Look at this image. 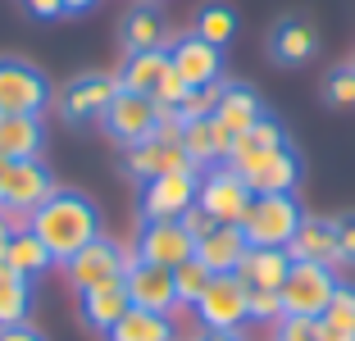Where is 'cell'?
<instances>
[{"label": "cell", "mask_w": 355, "mask_h": 341, "mask_svg": "<svg viewBox=\"0 0 355 341\" xmlns=\"http://www.w3.org/2000/svg\"><path fill=\"white\" fill-rule=\"evenodd\" d=\"M28 227L42 237V246L55 255V264H64V259L78 255L87 241L101 237V214H96V205L83 191H60V186H55V196L28 214Z\"/></svg>", "instance_id": "cell-1"}, {"label": "cell", "mask_w": 355, "mask_h": 341, "mask_svg": "<svg viewBox=\"0 0 355 341\" xmlns=\"http://www.w3.org/2000/svg\"><path fill=\"white\" fill-rule=\"evenodd\" d=\"M301 218L305 214L296 205V196H251L237 227L246 232L251 246H287L292 232L301 227Z\"/></svg>", "instance_id": "cell-2"}, {"label": "cell", "mask_w": 355, "mask_h": 341, "mask_svg": "<svg viewBox=\"0 0 355 341\" xmlns=\"http://www.w3.org/2000/svg\"><path fill=\"white\" fill-rule=\"evenodd\" d=\"M342 287L337 282V273L328 269V264H305V259H292V269H287V278H282V310L287 314H305V319H319V314L328 310V300H333V291Z\"/></svg>", "instance_id": "cell-3"}, {"label": "cell", "mask_w": 355, "mask_h": 341, "mask_svg": "<svg viewBox=\"0 0 355 341\" xmlns=\"http://www.w3.org/2000/svg\"><path fill=\"white\" fill-rule=\"evenodd\" d=\"M128 264H132V255H128L123 246L96 237V241H87L78 255L64 259V273H69V287L83 296V291H96V287H105V282H123Z\"/></svg>", "instance_id": "cell-4"}, {"label": "cell", "mask_w": 355, "mask_h": 341, "mask_svg": "<svg viewBox=\"0 0 355 341\" xmlns=\"http://www.w3.org/2000/svg\"><path fill=\"white\" fill-rule=\"evenodd\" d=\"M205 332H241L246 314V282L237 273H214V282L205 287V296L191 305Z\"/></svg>", "instance_id": "cell-5"}, {"label": "cell", "mask_w": 355, "mask_h": 341, "mask_svg": "<svg viewBox=\"0 0 355 341\" xmlns=\"http://www.w3.org/2000/svg\"><path fill=\"white\" fill-rule=\"evenodd\" d=\"M196 205L205 209L214 223H241V214L251 205V186L241 182V173L232 164H214V168L200 173Z\"/></svg>", "instance_id": "cell-6"}, {"label": "cell", "mask_w": 355, "mask_h": 341, "mask_svg": "<svg viewBox=\"0 0 355 341\" xmlns=\"http://www.w3.org/2000/svg\"><path fill=\"white\" fill-rule=\"evenodd\" d=\"M241 173V182L251 186V196H292L296 182H301V159L278 146V150H264V155H251L232 164Z\"/></svg>", "instance_id": "cell-7"}, {"label": "cell", "mask_w": 355, "mask_h": 341, "mask_svg": "<svg viewBox=\"0 0 355 341\" xmlns=\"http://www.w3.org/2000/svg\"><path fill=\"white\" fill-rule=\"evenodd\" d=\"M51 105V82L28 60H0V114H42Z\"/></svg>", "instance_id": "cell-8"}, {"label": "cell", "mask_w": 355, "mask_h": 341, "mask_svg": "<svg viewBox=\"0 0 355 341\" xmlns=\"http://www.w3.org/2000/svg\"><path fill=\"white\" fill-rule=\"evenodd\" d=\"M101 123H105V132L114 137V141L137 146V141H146V137H155L159 105L150 100V96H141V91H123V87H119L114 100H110V110L101 114Z\"/></svg>", "instance_id": "cell-9"}, {"label": "cell", "mask_w": 355, "mask_h": 341, "mask_svg": "<svg viewBox=\"0 0 355 341\" xmlns=\"http://www.w3.org/2000/svg\"><path fill=\"white\" fill-rule=\"evenodd\" d=\"M51 196H55L51 168H46L42 159H14V164H10V177H5V186H0V205L10 209L14 218H28L32 209L46 205Z\"/></svg>", "instance_id": "cell-10"}, {"label": "cell", "mask_w": 355, "mask_h": 341, "mask_svg": "<svg viewBox=\"0 0 355 341\" xmlns=\"http://www.w3.org/2000/svg\"><path fill=\"white\" fill-rule=\"evenodd\" d=\"M196 255V237L178 218H146L141 237H137V259L159 264V269H178L182 259Z\"/></svg>", "instance_id": "cell-11"}, {"label": "cell", "mask_w": 355, "mask_h": 341, "mask_svg": "<svg viewBox=\"0 0 355 341\" xmlns=\"http://www.w3.org/2000/svg\"><path fill=\"white\" fill-rule=\"evenodd\" d=\"M196 191H200V168L150 177L141 191V218H182L196 205Z\"/></svg>", "instance_id": "cell-12"}, {"label": "cell", "mask_w": 355, "mask_h": 341, "mask_svg": "<svg viewBox=\"0 0 355 341\" xmlns=\"http://www.w3.org/2000/svg\"><path fill=\"white\" fill-rule=\"evenodd\" d=\"M123 291L137 310H155V314H173L178 310V291H173V269H159V264H146L137 259L123 273Z\"/></svg>", "instance_id": "cell-13"}, {"label": "cell", "mask_w": 355, "mask_h": 341, "mask_svg": "<svg viewBox=\"0 0 355 341\" xmlns=\"http://www.w3.org/2000/svg\"><path fill=\"white\" fill-rule=\"evenodd\" d=\"M123 168L132 177H141V182H150V177H164V173H187V168H196L187 159V150L178 141H159V137H146V141H137L123 150Z\"/></svg>", "instance_id": "cell-14"}, {"label": "cell", "mask_w": 355, "mask_h": 341, "mask_svg": "<svg viewBox=\"0 0 355 341\" xmlns=\"http://www.w3.org/2000/svg\"><path fill=\"white\" fill-rule=\"evenodd\" d=\"M114 91H119V78H110V73H83V78H73V82L64 87L60 110H64V119L87 123V119H101L110 110Z\"/></svg>", "instance_id": "cell-15"}, {"label": "cell", "mask_w": 355, "mask_h": 341, "mask_svg": "<svg viewBox=\"0 0 355 341\" xmlns=\"http://www.w3.org/2000/svg\"><path fill=\"white\" fill-rule=\"evenodd\" d=\"M168 64H173V73L187 87H209V82H219V73H223V51L209 46V42H200L196 32H191V37H178L173 42Z\"/></svg>", "instance_id": "cell-16"}, {"label": "cell", "mask_w": 355, "mask_h": 341, "mask_svg": "<svg viewBox=\"0 0 355 341\" xmlns=\"http://www.w3.org/2000/svg\"><path fill=\"white\" fill-rule=\"evenodd\" d=\"M182 150H187V159L196 168H214V164H228L232 155V132L209 114V119H191V123H182Z\"/></svg>", "instance_id": "cell-17"}, {"label": "cell", "mask_w": 355, "mask_h": 341, "mask_svg": "<svg viewBox=\"0 0 355 341\" xmlns=\"http://www.w3.org/2000/svg\"><path fill=\"white\" fill-rule=\"evenodd\" d=\"M287 255L292 259H305V264H328V269H337L342 264V255H337V223L333 218H301V227L292 232V241H287Z\"/></svg>", "instance_id": "cell-18"}, {"label": "cell", "mask_w": 355, "mask_h": 341, "mask_svg": "<svg viewBox=\"0 0 355 341\" xmlns=\"http://www.w3.org/2000/svg\"><path fill=\"white\" fill-rule=\"evenodd\" d=\"M246 250H251V241H246V232L237 223H214V232H205L196 241V259L209 273H237Z\"/></svg>", "instance_id": "cell-19"}, {"label": "cell", "mask_w": 355, "mask_h": 341, "mask_svg": "<svg viewBox=\"0 0 355 341\" xmlns=\"http://www.w3.org/2000/svg\"><path fill=\"white\" fill-rule=\"evenodd\" d=\"M287 269H292L287 246H251V250H246V259L237 264V278L246 282V287H269V291H278L282 278H287Z\"/></svg>", "instance_id": "cell-20"}, {"label": "cell", "mask_w": 355, "mask_h": 341, "mask_svg": "<svg viewBox=\"0 0 355 341\" xmlns=\"http://www.w3.org/2000/svg\"><path fill=\"white\" fill-rule=\"evenodd\" d=\"M42 141V114H0V155L5 159H37Z\"/></svg>", "instance_id": "cell-21"}, {"label": "cell", "mask_w": 355, "mask_h": 341, "mask_svg": "<svg viewBox=\"0 0 355 341\" xmlns=\"http://www.w3.org/2000/svg\"><path fill=\"white\" fill-rule=\"evenodd\" d=\"M78 310H83V323H87V328L110 332L128 310H132V300H128L123 282H105V287H96V291H83V305H78Z\"/></svg>", "instance_id": "cell-22"}, {"label": "cell", "mask_w": 355, "mask_h": 341, "mask_svg": "<svg viewBox=\"0 0 355 341\" xmlns=\"http://www.w3.org/2000/svg\"><path fill=\"white\" fill-rule=\"evenodd\" d=\"M5 264H10L19 278H28V282H32V278H42V273L55 264V255L42 246V237H37V232L23 223V227H14L10 246H5Z\"/></svg>", "instance_id": "cell-23"}, {"label": "cell", "mask_w": 355, "mask_h": 341, "mask_svg": "<svg viewBox=\"0 0 355 341\" xmlns=\"http://www.w3.org/2000/svg\"><path fill=\"white\" fill-rule=\"evenodd\" d=\"M119 37H123V51H164V14L155 10V5H137L132 14L123 19V28H119Z\"/></svg>", "instance_id": "cell-24"}, {"label": "cell", "mask_w": 355, "mask_h": 341, "mask_svg": "<svg viewBox=\"0 0 355 341\" xmlns=\"http://www.w3.org/2000/svg\"><path fill=\"white\" fill-rule=\"evenodd\" d=\"M214 119H219L232 137H241L251 123L264 119V105H260V96H255L251 87H223L219 105H214Z\"/></svg>", "instance_id": "cell-25"}, {"label": "cell", "mask_w": 355, "mask_h": 341, "mask_svg": "<svg viewBox=\"0 0 355 341\" xmlns=\"http://www.w3.org/2000/svg\"><path fill=\"white\" fill-rule=\"evenodd\" d=\"M164 73H168V51H132L114 78H119V87H123V91L150 96L159 87V78H164Z\"/></svg>", "instance_id": "cell-26"}, {"label": "cell", "mask_w": 355, "mask_h": 341, "mask_svg": "<svg viewBox=\"0 0 355 341\" xmlns=\"http://www.w3.org/2000/svg\"><path fill=\"white\" fill-rule=\"evenodd\" d=\"M314 46H319V37H314V28L305 19H282L269 37V51L278 64H305L314 55Z\"/></svg>", "instance_id": "cell-27"}, {"label": "cell", "mask_w": 355, "mask_h": 341, "mask_svg": "<svg viewBox=\"0 0 355 341\" xmlns=\"http://www.w3.org/2000/svg\"><path fill=\"white\" fill-rule=\"evenodd\" d=\"M105 337L110 341H173V319H168V314H155V310H137L132 305Z\"/></svg>", "instance_id": "cell-28"}, {"label": "cell", "mask_w": 355, "mask_h": 341, "mask_svg": "<svg viewBox=\"0 0 355 341\" xmlns=\"http://www.w3.org/2000/svg\"><path fill=\"white\" fill-rule=\"evenodd\" d=\"M32 310V282L0 259V328H14V323H28Z\"/></svg>", "instance_id": "cell-29"}, {"label": "cell", "mask_w": 355, "mask_h": 341, "mask_svg": "<svg viewBox=\"0 0 355 341\" xmlns=\"http://www.w3.org/2000/svg\"><path fill=\"white\" fill-rule=\"evenodd\" d=\"M319 337L324 341H355V287H337L328 310L319 314Z\"/></svg>", "instance_id": "cell-30"}, {"label": "cell", "mask_w": 355, "mask_h": 341, "mask_svg": "<svg viewBox=\"0 0 355 341\" xmlns=\"http://www.w3.org/2000/svg\"><path fill=\"white\" fill-rule=\"evenodd\" d=\"M278 146H287V141H282V128L273 123L269 114H264L260 123H251L241 137H232V155H228V164H241V159L264 155V150H278Z\"/></svg>", "instance_id": "cell-31"}, {"label": "cell", "mask_w": 355, "mask_h": 341, "mask_svg": "<svg viewBox=\"0 0 355 341\" xmlns=\"http://www.w3.org/2000/svg\"><path fill=\"white\" fill-rule=\"evenodd\" d=\"M209 282H214V273H209L196 255H191V259H182V264L173 269V291H178V305H196V300L205 296V287H209Z\"/></svg>", "instance_id": "cell-32"}, {"label": "cell", "mask_w": 355, "mask_h": 341, "mask_svg": "<svg viewBox=\"0 0 355 341\" xmlns=\"http://www.w3.org/2000/svg\"><path fill=\"white\" fill-rule=\"evenodd\" d=\"M232 32H237V14L228 10V5H205L200 10V19H196V37L200 42H209V46H228L232 42Z\"/></svg>", "instance_id": "cell-33"}, {"label": "cell", "mask_w": 355, "mask_h": 341, "mask_svg": "<svg viewBox=\"0 0 355 341\" xmlns=\"http://www.w3.org/2000/svg\"><path fill=\"white\" fill-rule=\"evenodd\" d=\"M219 96H223V82L191 87V91L182 96V105H178V119H182V123H191V119H209L214 105H219Z\"/></svg>", "instance_id": "cell-34"}, {"label": "cell", "mask_w": 355, "mask_h": 341, "mask_svg": "<svg viewBox=\"0 0 355 341\" xmlns=\"http://www.w3.org/2000/svg\"><path fill=\"white\" fill-rule=\"evenodd\" d=\"M246 314L251 323H278L282 314V291H269V287H246Z\"/></svg>", "instance_id": "cell-35"}, {"label": "cell", "mask_w": 355, "mask_h": 341, "mask_svg": "<svg viewBox=\"0 0 355 341\" xmlns=\"http://www.w3.org/2000/svg\"><path fill=\"white\" fill-rule=\"evenodd\" d=\"M273 341H324L319 337V319H305V314H282L273 323Z\"/></svg>", "instance_id": "cell-36"}, {"label": "cell", "mask_w": 355, "mask_h": 341, "mask_svg": "<svg viewBox=\"0 0 355 341\" xmlns=\"http://www.w3.org/2000/svg\"><path fill=\"white\" fill-rule=\"evenodd\" d=\"M324 96H328V105H337V110H355V64H346V69H337L333 78H328Z\"/></svg>", "instance_id": "cell-37"}, {"label": "cell", "mask_w": 355, "mask_h": 341, "mask_svg": "<svg viewBox=\"0 0 355 341\" xmlns=\"http://www.w3.org/2000/svg\"><path fill=\"white\" fill-rule=\"evenodd\" d=\"M187 91H191V87L182 82V78L173 73V64H168V73L159 78V87L150 91V100H155V105H159L164 114H178V105H182V96H187Z\"/></svg>", "instance_id": "cell-38"}, {"label": "cell", "mask_w": 355, "mask_h": 341, "mask_svg": "<svg viewBox=\"0 0 355 341\" xmlns=\"http://www.w3.org/2000/svg\"><path fill=\"white\" fill-rule=\"evenodd\" d=\"M333 223H337V255H342V264H355V214H342Z\"/></svg>", "instance_id": "cell-39"}, {"label": "cell", "mask_w": 355, "mask_h": 341, "mask_svg": "<svg viewBox=\"0 0 355 341\" xmlns=\"http://www.w3.org/2000/svg\"><path fill=\"white\" fill-rule=\"evenodd\" d=\"M178 223H182V227H187V232H191V237H205V232H214V218H209L205 214V209H200V205H191L187 209V214H182V218H178Z\"/></svg>", "instance_id": "cell-40"}, {"label": "cell", "mask_w": 355, "mask_h": 341, "mask_svg": "<svg viewBox=\"0 0 355 341\" xmlns=\"http://www.w3.org/2000/svg\"><path fill=\"white\" fill-rule=\"evenodd\" d=\"M28 5V14H37V19H60L64 14V0H23Z\"/></svg>", "instance_id": "cell-41"}, {"label": "cell", "mask_w": 355, "mask_h": 341, "mask_svg": "<svg viewBox=\"0 0 355 341\" xmlns=\"http://www.w3.org/2000/svg\"><path fill=\"white\" fill-rule=\"evenodd\" d=\"M0 341H46L32 323H14V328H0Z\"/></svg>", "instance_id": "cell-42"}, {"label": "cell", "mask_w": 355, "mask_h": 341, "mask_svg": "<svg viewBox=\"0 0 355 341\" xmlns=\"http://www.w3.org/2000/svg\"><path fill=\"white\" fill-rule=\"evenodd\" d=\"M14 227H23V223H19V218H14V214H10L5 205H0V259H5V246H10Z\"/></svg>", "instance_id": "cell-43"}, {"label": "cell", "mask_w": 355, "mask_h": 341, "mask_svg": "<svg viewBox=\"0 0 355 341\" xmlns=\"http://www.w3.org/2000/svg\"><path fill=\"white\" fill-rule=\"evenodd\" d=\"M196 341H246V337H241V332H205V328H200Z\"/></svg>", "instance_id": "cell-44"}, {"label": "cell", "mask_w": 355, "mask_h": 341, "mask_svg": "<svg viewBox=\"0 0 355 341\" xmlns=\"http://www.w3.org/2000/svg\"><path fill=\"white\" fill-rule=\"evenodd\" d=\"M96 0H64V14H87Z\"/></svg>", "instance_id": "cell-45"}, {"label": "cell", "mask_w": 355, "mask_h": 341, "mask_svg": "<svg viewBox=\"0 0 355 341\" xmlns=\"http://www.w3.org/2000/svg\"><path fill=\"white\" fill-rule=\"evenodd\" d=\"M10 164H14V159H5V155H0V186H5V177H10Z\"/></svg>", "instance_id": "cell-46"}]
</instances>
